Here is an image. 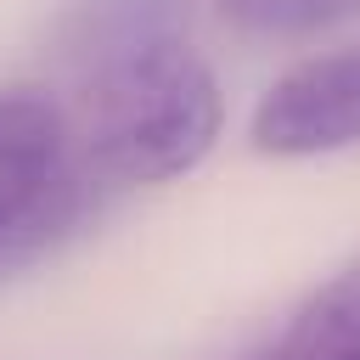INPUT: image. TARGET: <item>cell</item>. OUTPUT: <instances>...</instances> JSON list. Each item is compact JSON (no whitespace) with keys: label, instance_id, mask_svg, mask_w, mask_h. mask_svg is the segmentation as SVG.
Masks as SVG:
<instances>
[{"label":"cell","instance_id":"6da1fadb","mask_svg":"<svg viewBox=\"0 0 360 360\" xmlns=\"http://www.w3.org/2000/svg\"><path fill=\"white\" fill-rule=\"evenodd\" d=\"M73 129L96 186H169L219 146L225 96L208 56L169 28L90 62Z\"/></svg>","mask_w":360,"mask_h":360},{"label":"cell","instance_id":"7a4b0ae2","mask_svg":"<svg viewBox=\"0 0 360 360\" xmlns=\"http://www.w3.org/2000/svg\"><path fill=\"white\" fill-rule=\"evenodd\" d=\"M96 191L62 101L34 84L0 90V276L51 259L84 225Z\"/></svg>","mask_w":360,"mask_h":360},{"label":"cell","instance_id":"3957f363","mask_svg":"<svg viewBox=\"0 0 360 360\" xmlns=\"http://www.w3.org/2000/svg\"><path fill=\"white\" fill-rule=\"evenodd\" d=\"M248 146L281 163L360 146V45L315 51L281 68L253 101Z\"/></svg>","mask_w":360,"mask_h":360},{"label":"cell","instance_id":"277c9868","mask_svg":"<svg viewBox=\"0 0 360 360\" xmlns=\"http://www.w3.org/2000/svg\"><path fill=\"white\" fill-rule=\"evenodd\" d=\"M270 360H360V259L326 276L281 321Z\"/></svg>","mask_w":360,"mask_h":360},{"label":"cell","instance_id":"5b68a950","mask_svg":"<svg viewBox=\"0 0 360 360\" xmlns=\"http://www.w3.org/2000/svg\"><path fill=\"white\" fill-rule=\"evenodd\" d=\"M174 11H180V0H84L68 17V45H73V56L96 62V56L129 45V39L169 34Z\"/></svg>","mask_w":360,"mask_h":360},{"label":"cell","instance_id":"8992f818","mask_svg":"<svg viewBox=\"0 0 360 360\" xmlns=\"http://www.w3.org/2000/svg\"><path fill=\"white\" fill-rule=\"evenodd\" d=\"M219 17L253 39H298L360 17V0H219Z\"/></svg>","mask_w":360,"mask_h":360}]
</instances>
